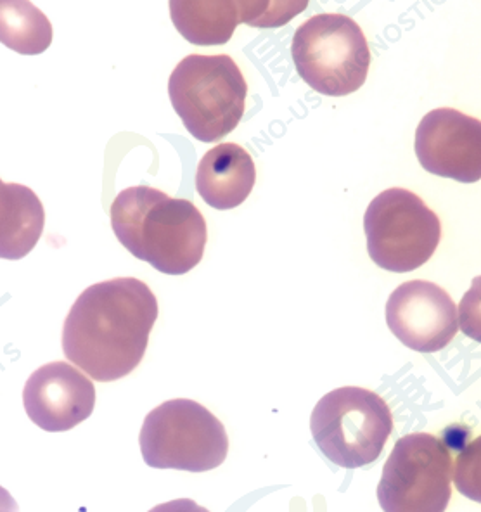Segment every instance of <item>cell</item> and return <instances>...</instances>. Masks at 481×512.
<instances>
[{"mask_svg": "<svg viewBox=\"0 0 481 512\" xmlns=\"http://www.w3.org/2000/svg\"><path fill=\"white\" fill-rule=\"evenodd\" d=\"M149 512H210L205 507L198 506L191 499H177L172 502H165L160 506L153 507Z\"/></svg>", "mask_w": 481, "mask_h": 512, "instance_id": "19", "label": "cell"}, {"mask_svg": "<svg viewBox=\"0 0 481 512\" xmlns=\"http://www.w3.org/2000/svg\"><path fill=\"white\" fill-rule=\"evenodd\" d=\"M291 56L303 82L319 94L343 97L366 84L371 51L357 21L315 14L296 30Z\"/></svg>", "mask_w": 481, "mask_h": 512, "instance_id": "6", "label": "cell"}, {"mask_svg": "<svg viewBox=\"0 0 481 512\" xmlns=\"http://www.w3.org/2000/svg\"><path fill=\"white\" fill-rule=\"evenodd\" d=\"M367 251L388 272L405 274L423 267L442 239V224L414 192L393 187L367 206L364 217Z\"/></svg>", "mask_w": 481, "mask_h": 512, "instance_id": "7", "label": "cell"}, {"mask_svg": "<svg viewBox=\"0 0 481 512\" xmlns=\"http://www.w3.org/2000/svg\"><path fill=\"white\" fill-rule=\"evenodd\" d=\"M454 483L466 499L481 504V436L469 442L457 455Z\"/></svg>", "mask_w": 481, "mask_h": 512, "instance_id": "17", "label": "cell"}, {"mask_svg": "<svg viewBox=\"0 0 481 512\" xmlns=\"http://www.w3.org/2000/svg\"><path fill=\"white\" fill-rule=\"evenodd\" d=\"M0 512H20V507L13 499V495L2 487H0Z\"/></svg>", "mask_w": 481, "mask_h": 512, "instance_id": "20", "label": "cell"}, {"mask_svg": "<svg viewBox=\"0 0 481 512\" xmlns=\"http://www.w3.org/2000/svg\"><path fill=\"white\" fill-rule=\"evenodd\" d=\"M111 227L130 255L167 276H184L205 253V217L187 199L149 186L123 189L111 206Z\"/></svg>", "mask_w": 481, "mask_h": 512, "instance_id": "2", "label": "cell"}, {"mask_svg": "<svg viewBox=\"0 0 481 512\" xmlns=\"http://www.w3.org/2000/svg\"><path fill=\"white\" fill-rule=\"evenodd\" d=\"M457 317L462 333L481 343V276L473 279L471 288L462 296Z\"/></svg>", "mask_w": 481, "mask_h": 512, "instance_id": "18", "label": "cell"}, {"mask_svg": "<svg viewBox=\"0 0 481 512\" xmlns=\"http://www.w3.org/2000/svg\"><path fill=\"white\" fill-rule=\"evenodd\" d=\"M386 322L395 338L419 353L440 352L459 329L456 303L430 281L400 284L386 303Z\"/></svg>", "mask_w": 481, "mask_h": 512, "instance_id": "9", "label": "cell"}, {"mask_svg": "<svg viewBox=\"0 0 481 512\" xmlns=\"http://www.w3.org/2000/svg\"><path fill=\"white\" fill-rule=\"evenodd\" d=\"M307 9V2H272V0H239V23L257 28L286 25L296 14Z\"/></svg>", "mask_w": 481, "mask_h": 512, "instance_id": "16", "label": "cell"}, {"mask_svg": "<svg viewBox=\"0 0 481 512\" xmlns=\"http://www.w3.org/2000/svg\"><path fill=\"white\" fill-rule=\"evenodd\" d=\"M142 457L154 469L205 473L222 466L229 452L224 424L203 405L177 398L151 410L142 424Z\"/></svg>", "mask_w": 481, "mask_h": 512, "instance_id": "5", "label": "cell"}, {"mask_svg": "<svg viewBox=\"0 0 481 512\" xmlns=\"http://www.w3.org/2000/svg\"><path fill=\"white\" fill-rule=\"evenodd\" d=\"M7 198H9V184H4L0 180V215H2L4 208H6Z\"/></svg>", "mask_w": 481, "mask_h": 512, "instance_id": "21", "label": "cell"}, {"mask_svg": "<svg viewBox=\"0 0 481 512\" xmlns=\"http://www.w3.org/2000/svg\"><path fill=\"white\" fill-rule=\"evenodd\" d=\"M26 414L49 433L68 431L92 416L96 386L75 365L51 362L33 372L25 384Z\"/></svg>", "mask_w": 481, "mask_h": 512, "instance_id": "11", "label": "cell"}, {"mask_svg": "<svg viewBox=\"0 0 481 512\" xmlns=\"http://www.w3.org/2000/svg\"><path fill=\"white\" fill-rule=\"evenodd\" d=\"M310 429L324 457L340 468H364L378 461L392 435V410L378 393L345 386L317 402Z\"/></svg>", "mask_w": 481, "mask_h": 512, "instance_id": "4", "label": "cell"}, {"mask_svg": "<svg viewBox=\"0 0 481 512\" xmlns=\"http://www.w3.org/2000/svg\"><path fill=\"white\" fill-rule=\"evenodd\" d=\"M0 44L23 56H37L52 44V25L26 0H0Z\"/></svg>", "mask_w": 481, "mask_h": 512, "instance_id": "15", "label": "cell"}, {"mask_svg": "<svg viewBox=\"0 0 481 512\" xmlns=\"http://www.w3.org/2000/svg\"><path fill=\"white\" fill-rule=\"evenodd\" d=\"M452 474V452L438 436H402L379 480V506L385 512H445Z\"/></svg>", "mask_w": 481, "mask_h": 512, "instance_id": "8", "label": "cell"}, {"mask_svg": "<svg viewBox=\"0 0 481 512\" xmlns=\"http://www.w3.org/2000/svg\"><path fill=\"white\" fill-rule=\"evenodd\" d=\"M158 300L146 282L118 277L85 289L63 327V352L92 381L111 383L134 372L158 319Z\"/></svg>", "mask_w": 481, "mask_h": 512, "instance_id": "1", "label": "cell"}, {"mask_svg": "<svg viewBox=\"0 0 481 512\" xmlns=\"http://www.w3.org/2000/svg\"><path fill=\"white\" fill-rule=\"evenodd\" d=\"M257 170L246 149L220 144L203 156L196 173V189L206 205L232 210L244 203L255 186Z\"/></svg>", "mask_w": 481, "mask_h": 512, "instance_id": "12", "label": "cell"}, {"mask_svg": "<svg viewBox=\"0 0 481 512\" xmlns=\"http://www.w3.org/2000/svg\"><path fill=\"white\" fill-rule=\"evenodd\" d=\"M416 154L426 172L475 184L481 180V120L457 109H433L417 125Z\"/></svg>", "mask_w": 481, "mask_h": 512, "instance_id": "10", "label": "cell"}, {"mask_svg": "<svg viewBox=\"0 0 481 512\" xmlns=\"http://www.w3.org/2000/svg\"><path fill=\"white\" fill-rule=\"evenodd\" d=\"M170 18L193 45H224L239 23V0H170Z\"/></svg>", "mask_w": 481, "mask_h": 512, "instance_id": "13", "label": "cell"}, {"mask_svg": "<svg viewBox=\"0 0 481 512\" xmlns=\"http://www.w3.org/2000/svg\"><path fill=\"white\" fill-rule=\"evenodd\" d=\"M45 212L30 187L9 184V198L0 215V258L21 260L39 243Z\"/></svg>", "mask_w": 481, "mask_h": 512, "instance_id": "14", "label": "cell"}, {"mask_svg": "<svg viewBox=\"0 0 481 512\" xmlns=\"http://www.w3.org/2000/svg\"><path fill=\"white\" fill-rule=\"evenodd\" d=\"M248 85L236 61L227 54H191L168 80L175 113L194 139L217 142L238 127Z\"/></svg>", "mask_w": 481, "mask_h": 512, "instance_id": "3", "label": "cell"}]
</instances>
